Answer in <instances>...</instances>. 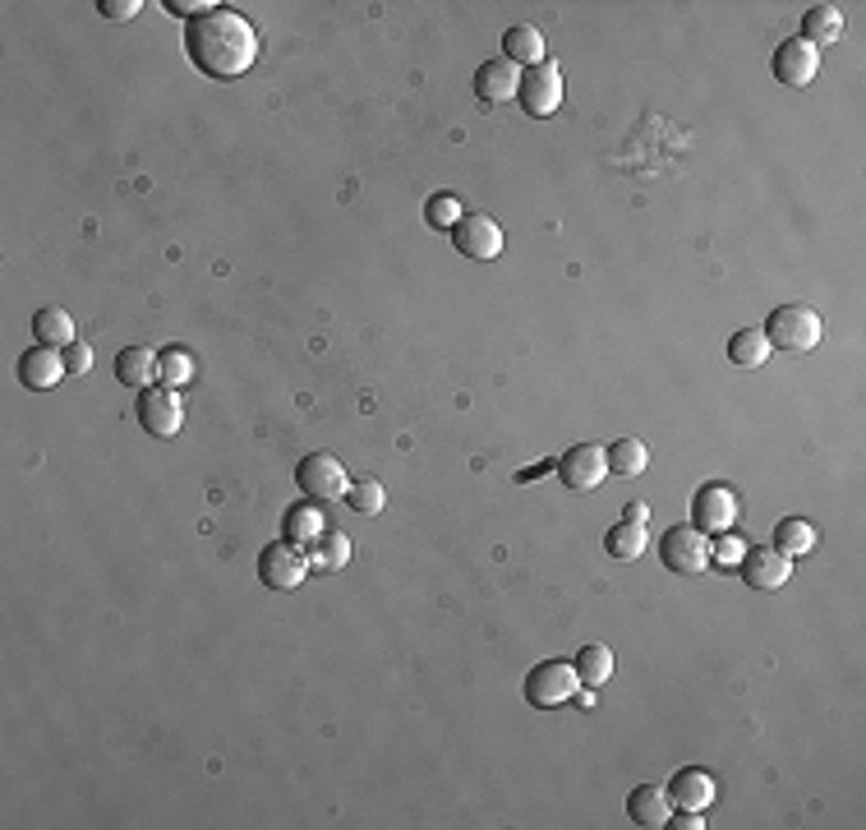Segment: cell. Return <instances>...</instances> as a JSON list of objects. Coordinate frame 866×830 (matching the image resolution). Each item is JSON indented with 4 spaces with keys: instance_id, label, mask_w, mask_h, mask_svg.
Returning a JSON list of instances; mask_svg holds the SVG:
<instances>
[{
    "instance_id": "30bf717a",
    "label": "cell",
    "mask_w": 866,
    "mask_h": 830,
    "mask_svg": "<svg viewBox=\"0 0 866 830\" xmlns=\"http://www.w3.org/2000/svg\"><path fill=\"white\" fill-rule=\"evenodd\" d=\"M452 245L475 264H493L503 254V231L489 213H461V222L452 226Z\"/></svg>"
},
{
    "instance_id": "5bb4252c",
    "label": "cell",
    "mask_w": 866,
    "mask_h": 830,
    "mask_svg": "<svg viewBox=\"0 0 866 830\" xmlns=\"http://www.w3.org/2000/svg\"><path fill=\"white\" fill-rule=\"evenodd\" d=\"M61 379H70V370H65V351L61 347H33V351H23L19 355V383L23 387H33V393H46V387H56Z\"/></svg>"
},
{
    "instance_id": "9c48e42d",
    "label": "cell",
    "mask_w": 866,
    "mask_h": 830,
    "mask_svg": "<svg viewBox=\"0 0 866 830\" xmlns=\"http://www.w3.org/2000/svg\"><path fill=\"white\" fill-rule=\"evenodd\" d=\"M135 415H139V425H143L152 438H175L180 425H185V406H180L175 387H143Z\"/></svg>"
},
{
    "instance_id": "8992f818",
    "label": "cell",
    "mask_w": 866,
    "mask_h": 830,
    "mask_svg": "<svg viewBox=\"0 0 866 830\" xmlns=\"http://www.w3.org/2000/svg\"><path fill=\"white\" fill-rule=\"evenodd\" d=\"M660 563L677 577H696L710 567V535H701L692 522L687 526H669L660 535Z\"/></svg>"
},
{
    "instance_id": "7402d4cb",
    "label": "cell",
    "mask_w": 866,
    "mask_h": 830,
    "mask_svg": "<svg viewBox=\"0 0 866 830\" xmlns=\"http://www.w3.org/2000/svg\"><path fill=\"white\" fill-rule=\"evenodd\" d=\"M346 563H351V540L341 531L328 526L319 540L309 544V567H313V573H341Z\"/></svg>"
},
{
    "instance_id": "2e32d148",
    "label": "cell",
    "mask_w": 866,
    "mask_h": 830,
    "mask_svg": "<svg viewBox=\"0 0 866 830\" xmlns=\"http://www.w3.org/2000/svg\"><path fill=\"white\" fill-rule=\"evenodd\" d=\"M516 84H521V70L507 56H493V61H484L475 70V93H480V102H489V107L516 97Z\"/></svg>"
},
{
    "instance_id": "6da1fadb",
    "label": "cell",
    "mask_w": 866,
    "mask_h": 830,
    "mask_svg": "<svg viewBox=\"0 0 866 830\" xmlns=\"http://www.w3.org/2000/svg\"><path fill=\"white\" fill-rule=\"evenodd\" d=\"M185 56L194 61L199 74H207V79H217V84L240 79V74H249V65L258 61V33H254V23L245 14L213 6L207 14L190 19Z\"/></svg>"
},
{
    "instance_id": "ac0fdd59",
    "label": "cell",
    "mask_w": 866,
    "mask_h": 830,
    "mask_svg": "<svg viewBox=\"0 0 866 830\" xmlns=\"http://www.w3.org/2000/svg\"><path fill=\"white\" fill-rule=\"evenodd\" d=\"M323 531H328V517L313 499L286 508V517H281V540H291V544H313Z\"/></svg>"
},
{
    "instance_id": "3957f363",
    "label": "cell",
    "mask_w": 866,
    "mask_h": 830,
    "mask_svg": "<svg viewBox=\"0 0 866 830\" xmlns=\"http://www.w3.org/2000/svg\"><path fill=\"white\" fill-rule=\"evenodd\" d=\"M576 692H581V673H576L571 660H544L526 673V702L535 711L567 706V702H576Z\"/></svg>"
},
{
    "instance_id": "d6986e66",
    "label": "cell",
    "mask_w": 866,
    "mask_h": 830,
    "mask_svg": "<svg viewBox=\"0 0 866 830\" xmlns=\"http://www.w3.org/2000/svg\"><path fill=\"white\" fill-rule=\"evenodd\" d=\"M503 56L512 65H539L544 61V33L535 29V23H512V29L503 33Z\"/></svg>"
},
{
    "instance_id": "ba28073f",
    "label": "cell",
    "mask_w": 866,
    "mask_h": 830,
    "mask_svg": "<svg viewBox=\"0 0 866 830\" xmlns=\"http://www.w3.org/2000/svg\"><path fill=\"white\" fill-rule=\"evenodd\" d=\"M309 573H313L309 554L291 540H272L268 550L258 554V582H264L268 590H296Z\"/></svg>"
},
{
    "instance_id": "d6a6232c",
    "label": "cell",
    "mask_w": 866,
    "mask_h": 830,
    "mask_svg": "<svg viewBox=\"0 0 866 830\" xmlns=\"http://www.w3.org/2000/svg\"><path fill=\"white\" fill-rule=\"evenodd\" d=\"M97 10H101V19L125 23V19H135L143 10V0H97Z\"/></svg>"
},
{
    "instance_id": "603a6c76",
    "label": "cell",
    "mask_w": 866,
    "mask_h": 830,
    "mask_svg": "<svg viewBox=\"0 0 866 830\" xmlns=\"http://www.w3.org/2000/svg\"><path fill=\"white\" fill-rule=\"evenodd\" d=\"M571 664H576V673H581V688H603V683L613 679V669H618L613 651H609V646H599V641L581 646Z\"/></svg>"
},
{
    "instance_id": "5b68a950",
    "label": "cell",
    "mask_w": 866,
    "mask_h": 830,
    "mask_svg": "<svg viewBox=\"0 0 866 830\" xmlns=\"http://www.w3.org/2000/svg\"><path fill=\"white\" fill-rule=\"evenodd\" d=\"M516 102H521V111H526L531 120L554 116V111L563 107V70H558V61H548V56H544L539 65L521 70Z\"/></svg>"
},
{
    "instance_id": "484cf974",
    "label": "cell",
    "mask_w": 866,
    "mask_h": 830,
    "mask_svg": "<svg viewBox=\"0 0 866 830\" xmlns=\"http://www.w3.org/2000/svg\"><path fill=\"white\" fill-rule=\"evenodd\" d=\"M766 355H770V342H766V332H760V328H738V332L728 337V360L738 370L766 365Z\"/></svg>"
},
{
    "instance_id": "ffe728a7",
    "label": "cell",
    "mask_w": 866,
    "mask_h": 830,
    "mask_svg": "<svg viewBox=\"0 0 866 830\" xmlns=\"http://www.w3.org/2000/svg\"><path fill=\"white\" fill-rule=\"evenodd\" d=\"M645 544H650L645 522H627V517L618 526H609V535H603V550H609V558H618V563H637L645 554Z\"/></svg>"
},
{
    "instance_id": "f1b7e54d",
    "label": "cell",
    "mask_w": 866,
    "mask_h": 830,
    "mask_svg": "<svg viewBox=\"0 0 866 830\" xmlns=\"http://www.w3.org/2000/svg\"><path fill=\"white\" fill-rule=\"evenodd\" d=\"M157 379H162V387H185L194 383V355L185 347H171L157 355Z\"/></svg>"
},
{
    "instance_id": "7a4b0ae2",
    "label": "cell",
    "mask_w": 866,
    "mask_h": 830,
    "mask_svg": "<svg viewBox=\"0 0 866 830\" xmlns=\"http://www.w3.org/2000/svg\"><path fill=\"white\" fill-rule=\"evenodd\" d=\"M760 332H766L770 351H811L821 342V315L811 305H779Z\"/></svg>"
},
{
    "instance_id": "f546056e",
    "label": "cell",
    "mask_w": 866,
    "mask_h": 830,
    "mask_svg": "<svg viewBox=\"0 0 866 830\" xmlns=\"http://www.w3.org/2000/svg\"><path fill=\"white\" fill-rule=\"evenodd\" d=\"M346 503H351V512H360V517H378L383 512V503H387V489L378 485V480H355L351 489H346Z\"/></svg>"
},
{
    "instance_id": "8fae6325",
    "label": "cell",
    "mask_w": 866,
    "mask_h": 830,
    "mask_svg": "<svg viewBox=\"0 0 866 830\" xmlns=\"http://www.w3.org/2000/svg\"><path fill=\"white\" fill-rule=\"evenodd\" d=\"M558 476L567 489H576V494H590V489L603 485V476H609V457H603L599 444H576L558 457Z\"/></svg>"
},
{
    "instance_id": "44dd1931",
    "label": "cell",
    "mask_w": 866,
    "mask_h": 830,
    "mask_svg": "<svg viewBox=\"0 0 866 830\" xmlns=\"http://www.w3.org/2000/svg\"><path fill=\"white\" fill-rule=\"evenodd\" d=\"M116 379L125 383V387H152L157 383V355L148 351V347H125L120 355H116Z\"/></svg>"
},
{
    "instance_id": "d590c367",
    "label": "cell",
    "mask_w": 866,
    "mask_h": 830,
    "mask_svg": "<svg viewBox=\"0 0 866 830\" xmlns=\"http://www.w3.org/2000/svg\"><path fill=\"white\" fill-rule=\"evenodd\" d=\"M664 826H669V830H705L701 812H677V817H669Z\"/></svg>"
},
{
    "instance_id": "83f0119b",
    "label": "cell",
    "mask_w": 866,
    "mask_h": 830,
    "mask_svg": "<svg viewBox=\"0 0 866 830\" xmlns=\"http://www.w3.org/2000/svg\"><path fill=\"white\" fill-rule=\"evenodd\" d=\"M603 457H609V471L613 476H641L645 466H650V453H645L641 438H618V444L603 448Z\"/></svg>"
},
{
    "instance_id": "9a60e30c",
    "label": "cell",
    "mask_w": 866,
    "mask_h": 830,
    "mask_svg": "<svg viewBox=\"0 0 866 830\" xmlns=\"http://www.w3.org/2000/svg\"><path fill=\"white\" fill-rule=\"evenodd\" d=\"M669 798L677 802L682 812H705L715 802V775L701 766H682L669 780Z\"/></svg>"
},
{
    "instance_id": "1f68e13d",
    "label": "cell",
    "mask_w": 866,
    "mask_h": 830,
    "mask_svg": "<svg viewBox=\"0 0 866 830\" xmlns=\"http://www.w3.org/2000/svg\"><path fill=\"white\" fill-rule=\"evenodd\" d=\"M65 370H70V379H84L93 370V347L88 342H70L65 347Z\"/></svg>"
},
{
    "instance_id": "277c9868",
    "label": "cell",
    "mask_w": 866,
    "mask_h": 830,
    "mask_svg": "<svg viewBox=\"0 0 866 830\" xmlns=\"http://www.w3.org/2000/svg\"><path fill=\"white\" fill-rule=\"evenodd\" d=\"M738 512H742L738 489L724 485V480L701 485L696 494H692V526L701 535H728L733 526H738Z\"/></svg>"
},
{
    "instance_id": "4316f807",
    "label": "cell",
    "mask_w": 866,
    "mask_h": 830,
    "mask_svg": "<svg viewBox=\"0 0 866 830\" xmlns=\"http://www.w3.org/2000/svg\"><path fill=\"white\" fill-rule=\"evenodd\" d=\"M33 337L42 347H70L74 342V323H70V315L65 309H56V305H42L38 315H33Z\"/></svg>"
},
{
    "instance_id": "8d00e7d4",
    "label": "cell",
    "mask_w": 866,
    "mask_h": 830,
    "mask_svg": "<svg viewBox=\"0 0 866 830\" xmlns=\"http://www.w3.org/2000/svg\"><path fill=\"white\" fill-rule=\"evenodd\" d=\"M627 522H645V503H632V508H627Z\"/></svg>"
},
{
    "instance_id": "52a82bcc",
    "label": "cell",
    "mask_w": 866,
    "mask_h": 830,
    "mask_svg": "<svg viewBox=\"0 0 866 830\" xmlns=\"http://www.w3.org/2000/svg\"><path fill=\"white\" fill-rule=\"evenodd\" d=\"M296 485L304 489V499L313 503H332V499H346V466H341L332 453H304L296 466Z\"/></svg>"
},
{
    "instance_id": "cb8c5ba5",
    "label": "cell",
    "mask_w": 866,
    "mask_h": 830,
    "mask_svg": "<svg viewBox=\"0 0 866 830\" xmlns=\"http://www.w3.org/2000/svg\"><path fill=\"white\" fill-rule=\"evenodd\" d=\"M774 550L783 558H802L816 550V526L806 522V517H783V522L774 526Z\"/></svg>"
},
{
    "instance_id": "836d02e7",
    "label": "cell",
    "mask_w": 866,
    "mask_h": 830,
    "mask_svg": "<svg viewBox=\"0 0 866 830\" xmlns=\"http://www.w3.org/2000/svg\"><path fill=\"white\" fill-rule=\"evenodd\" d=\"M167 10L180 14V19H199V14L213 10V0H167Z\"/></svg>"
},
{
    "instance_id": "4dcf8cb0",
    "label": "cell",
    "mask_w": 866,
    "mask_h": 830,
    "mask_svg": "<svg viewBox=\"0 0 866 830\" xmlns=\"http://www.w3.org/2000/svg\"><path fill=\"white\" fill-rule=\"evenodd\" d=\"M425 222H429L434 231H452V226L461 222V203H457L452 194H434V199L425 203Z\"/></svg>"
},
{
    "instance_id": "4fadbf2b",
    "label": "cell",
    "mask_w": 866,
    "mask_h": 830,
    "mask_svg": "<svg viewBox=\"0 0 866 830\" xmlns=\"http://www.w3.org/2000/svg\"><path fill=\"white\" fill-rule=\"evenodd\" d=\"M738 573H742V582H747L751 590H779L783 582L793 577V558H783L774 544H770V550L760 544V550H747V554H742Z\"/></svg>"
},
{
    "instance_id": "7c38bea8",
    "label": "cell",
    "mask_w": 866,
    "mask_h": 830,
    "mask_svg": "<svg viewBox=\"0 0 866 830\" xmlns=\"http://www.w3.org/2000/svg\"><path fill=\"white\" fill-rule=\"evenodd\" d=\"M770 70H774V79L783 88H806L821 74V51L811 46V42H802V38H789V42L774 46Z\"/></svg>"
},
{
    "instance_id": "d4e9b609",
    "label": "cell",
    "mask_w": 866,
    "mask_h": 830,
    "mask_svg": "<svg viewBox=\"0 0 866 830\" xmlns=\"http://www.w3.org/2000/svg\"><path fill=\"white\" fill-rule=\"evenodd\" d=\"M838 33H844V14H838L834 6H811L806 14H802V42H811V46H825V42H834Z\"/></svg>"
},
{
    "instance_id": "e575fe53",
    "label": "cell",
    "mask_w": 866,
    "mask_h": 830,
    "mask_svg": "<svg viewBox=\"0 0 866 830\" xmlns=\"http://www.w3.org/2000/svg\"><path fill=\"white\" fill-rule=\"evenodd\" d=\"M742 554H747L742 544L724 535V540H719V550H715V563H719V567H738V563H742Z\"/></svg>"
},
{
    "instance_id": "e0dca14e",
    "label": "cell",
    "mask_w": 866,
    "mask_h": 830,
    "mask_svg": "<svg viewBox=\"0 0 866 830\" xmlns=\"http://www.w3.org/2000/svg\"><path fill=\"white\" fill-rule=\"evenodd\" d=\"M627 817H632L637 826H664L673 817V798L669 789L660 785H637L632 794H627Z\"/></svg>"
}]
</instances>
